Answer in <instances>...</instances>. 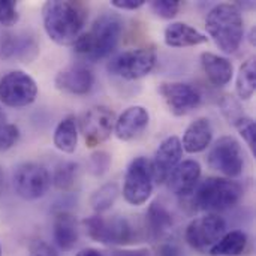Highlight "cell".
Instances as JSON below:
<instances>
[{"mask_svg":"<svg viewBox=\"0 0 256 256\" xmlns=\"http://www.w3.org/2000/svg\"><path fill=\"white\" fill-rule=\"evenodd\" d=\"M82 2L51 0L42 6V21L48 38L58 45H74L87 21Z\"/></svg>","mask_w":256,"mask_h":256,"instance_id":"obj_1","label":"cell"},{"mask_svg":"<svg viewBox=\"0 0 256 256\" xmlns=\"http://www.w3.org/2000/svg\"><path fill=\"white\" fill-rule=\"evenodd\" d=\"M123 33V20L117 14L99 15L90 30L81 33L74 42L75 52L88 62H99L108 57L117 46Z\"/></svg>","mask_w":256,"mask_h":256,"instance_id":"obj_2","label":"cell"},{"mask_svg":"<svg viewBox=\"0 0 256 256\" xmlns=\"http://www.w3.org/2000/svg\"><path fill=\"white\" fill-rule=\"evenodd\" d=\"M206 28L218 48L225 54L236 52L244 36V21L237 4H216L206 18Z\"/></svg>","mask_w":256,"mask_h":256,"instance_id":"obj_3","label":"cell"},{"mask_svg":"<svg viewBox=\"0 0 256 256\" xmlns=\"http://www.w3.org/2000/svg\"><path fill=\"white\" fill-rule=\"evenodd\" d=\"M192 195V202L198 210L216 213L236 207L243 196V188L231 178L208 177L198 183Z\"/></svg>","mask_w":256,"mask_h":256,"instance_id":"obj_4","label":"cell"},{"mask_svg":"<svg viewBox=\"0 0 256 256\" xmlns=\"http://www.w3.org/2000/svg\"><path fill=\"white\" fill-rule=\"evenodd\" d=\"M87 236L102 244L126 246L136 240V231L126 218L92 216L82 222Z\"/></svg>","mask_w":256,"mask_h":256,"instance_id":"obj_5","label":"cell"},{"mask_svg":"<svg viewBox=\"0 0 256 256\" xmlns=\"http://www.w3.org/2000/svg\"><path fill=\"white\" fill-rule=\"evenodd\" d=\"M156 64V51L153 48L128 50L108 62V72L123 80H140L148 75Z\"/></svg>","mask_w":256,"mask_h":256,"instance_id":"obj_6","label":"cell"},{"mask_svg":"<svg viewBox=\"0 0 256 256\" xmlns=\"http://www.w3.org/2000/svg\"><path fill=\"white\" fill-rule=\"evenodd\" d=\"M207 164L212 170L219 171L228 178L242 176L244 170V153L234 136L219 138L207 154Z\"/></svg>","mask_w":256,"mask_h":256,"instance_id":"obj_7","label":"cell"},{"mask_svg":"<svg viewBox=\"0 0 256 256\" xmlns=\"http://www.w3.org/2000/svg\"><path fill=\"white\" fill-rule=\"evenodd\" d=\"M38 98L36 81L22 70H10L0 78V102L9 108H24Z\"/></svg>","mask_w":256,"mask_h":256,"instance_id":"obj_8","label":"cell"},{"mask_svg":"<svg viewBox=\"0 0 256 256\" xmlns=\"http://www.w3.org/2000/svg\"><path fill=\"white\" fill-rule=\"evenodd\" d=\"M12 183L18 196L33 201L42 198L48 192L51 186V176L45 166L34 162H26L15 168Z\"/></svg>","mask_w":256,"mask_h":256,"instance_id":"obj_9","label":"cell"},{"mask_svg":"<svg viewBox=\"0 0 256 256\" xmlns=\"http://www.w3.org/2000/svg\"><path fill=\"white\" fill-rule=\"evenodd\" d=\"M152 194L153 178L150 160L146 158H136L128 166L123 183V196L130 206L140 207L150 200Z\"/></svg>","mask_w":256,"mask_h":256,"instance_id":"obj_10","label":"cell"},{"mask_svg":"<svg viewBox=\"0 0 256 256\" xmlns=\"http://www.w3.org/2000/svg\"><path fill=\"white\" fill-rule=\"evenodd\" d=\"M226 234V222L216 213L194 219L186 228V242L198 252H207Z\"/></svg>","mask_w":256,"mask_h":256,"instance_id":"obj_11","label":"cell"},{"mask_svg":"<svg viewBox=\"0 0 256 256\" xmlns=\"http://www.w3.org/2000/svg\"><path fill=\"white\" fill-rule=\"evenodd\" d=\"M116 124V114L108 106H93L87 110L80 118V130L87 147L93 148L105 142Z\"/></svg>","mask_w":256,"mask_h":256,"instance_id":"obj_12","label":"cell"},{"mask_svg":"<svg viewBox=\"0 0 256 256\" xmlns=\"http://www.w3.org/2000/svg\"><path fill=\"white\" fill-rule=\"evenodd\" d=\"M182 158H183V147H182L180 138L172 135L164 140L160 146L158 147L153 156V160L150 162L153 182L159 184L166 183L172 171L182 162Z\"/></svg>","mask_w":256,"mask_h":256,"instance_id":"obj_13","label":"cell"},{"mask_svg":"<svg viewBox=\"0 0 256 256\" xmlns=\"http://www.w3.org/2000/svg\"><path fill=\"white\" fill-rule=\"evenodd\" d=\"M159 93L171 114L177 117H183L192 112L201 104L200 92L184 82H162L159 86Z\"/></svg>","mask_w":256,"mask_h":256,"instance_id":"obj_14","label":"cell"},{"mask_svg":"<svg viewBox=\"0 0 256 256\" xmlns=\"http://www.w3.org/2000/svg\"><path fill=\"white\" fill-rule=\"evenodd\" d=\"M54 84L60 92L82 96V94L90 93V90L93 88L94 76H93V72L87 66L75 64V66H69L60 70L56 75Z\"/></svg>","mask_w":256,"mask_h":256,"instance_id":"obj_15","label":"cell"},{"mask_svg":"<svg viewBox=\"0 0 256 256\" xmlns=\"http://www.w3.org/2000/svg\"><path fill=\"white\" fill-rule=\"evenodd\" d=\"M201 178V165L196 160H183L170 176L168 189L177 196H189L196 189Z\"/></svg>","mask_w":256,"mask_h":256,"instance_id":"obj_16","label":"cell"},{"mask_svg":"<svg viewBox=\"0 0 256 256\" xmlns=\"http://www.w3.org/2000/svg\"><path fill=\"white\" fill-rule=\"evenodd\" d=\"M150 114L144 106L135 105L123 111V114L116 118L114 132L120 141H130L140 136L148 126Z\"/></svg>","mask_w":256,"mask_h":256,"instance_id":"obj_17","label":"cell"},{"mask_svg":"<svg viewBox=\"0 0 256 256\" xmlns=\"http://www.w3.org/2000/svg\"><path fill=\"white\" fill-rule=\"evenodd\" d=\"M39 52L36 40L22 33H4L0 40V56L3 58H16L22 62L33 60Z\"/></svg>","mask_w":256,"mask_h":256,"instance_id":"obj_18","label":"cell"},{"mask_svg":"<svg viewBox=\"0 0 256 256\" xmlns=\"http://www.w3.org/2000/svg\"><path fill=\"white\" fill-rule=\"evenodd\" d=\"M212 140H213V128L210 120L207 117H198L188 126L183 140L180 141L184 152L195 154L208 148Z\"/></svg>","mask_w":256,"mask_h":256,"instance_id":"obj_19","label":"cell"},{"mask_svg":"<svg viewBox=\"0 0 256 256\" xmlns=\"http://www.w3.org/2000/svg\"><path fill=\"white\" fill-rule=\"evenodd\" d=\"M164 40L171 48H186L206 44L207 36L186 22H171L164 32Z\"/></svg>","mask_w":256,"mask_h":256,"instance_id":"obj_20","label":"cell"},{"mask_svg":"<svg viewBox=\"0 0 256 256\" xmlns=\"http://www.w3.org/2000/svg\"><path fill=\"white\" fill-rule=\"evenodd\" d=\"M201 64L208 81L216 87H225L234 75V64L226 58L214 52H202Z\"/></svg>","mask_w":256,"mask_h":256,"instance_id":"obj_21","label":"cell"},{"mask_svg":"<svg viewBox=\"0 0 256 256\" xmlns=\"http://www.w3.org/2000/svg\"><path fill=\"white\" fill-rule=\"evenodd\" d=\"M54 240L62 250H72L78 243L76 219L66 212H60L54 219Z\"/></svg>","mask_w":256,"mask_h":256,"instance_id":"obj_22","label":"cell"},{"mask_svg":"<svg viewBox=\"0 0 256 256\" xmlns=\"http://www.w3.org/2000/svg\"><path fill=\"white\" fill-rule=\"evenodd\" d=\"M54 146L57 150L66 154H72L78 146V126L74 116L64 117L56 128L52 136Z\"/></svg>","mask_w":256,"mask_h":256,"instance_id":"obj_23","label":"cell"},{"mask_svg":"<svg viewBox=\"0 0 256 256\" xmlns=\"http://www.w3.org/2000/svg\"><path fill=\"white\" fill-rule=\"evenodd\" d=\"M146 224H147V230L150 232L152 237H162L164 234H166L171 226H172V216L171 213L158 201H154L147 212L146 216Z\"/></svg>","mask_w":256,"mask_h":256,"instance_id":"obj_24","label":"cell"},{"mask_svg":"<svg viewBox=\"0 0 256 256\" xmlns=\"http://www.w3.org/2000/svg\"><path fill=\"white\" fill-rule=\"evenodd\" d=\"M248 246V236L243 231L226 232L210 250L212 256H240Z\"/></svg>","mask_w":256,"mask_h":256,"instance_id":"obj_25","label":"cell"},{"mask_svg":"<svg viewBox=\"0 0 256 256\" xmlns=\"http://www.w3.org/2000/svg\"><path fill=\"white\" fill-rule=\"evenodd\" d=\"M256 88V62L255 58L246 60L238 70L236 90L242 100H249L255 94Z\"/></svg>","mask_w":256,"mask_h":256,"instance_id":"obj_26","label":"cell"},{"mask_svg":"<svg viewBox=\"0 0 256 256\" xmlns=\"http://www.w3.org/2000/svg\"><path fill=\"white\" fill-rule=\"evenodd\" d=\"M120 190H118V184L117 183H106L102 188H99L90 198V204L92 208L98 213H104L106 210H110L117 196H118Z\"/></svg>","mask_w":256,"mask_h":256,"instance_id":"obj_27","label":"cell"},{"mask_svg":"<svg viewBox=\"0 0 256 256\" xmlns=\"http://www.w3.org/2000/svg\"><path fill=\"white\" fill-rule=\"evenodd\" d=\"M76 174H78V165L74 162H63L60 164L52 176L54 186L62 192H69L75 183H76Z\"/></svg>","mask_w":256,"mask_h":256,"instance_id":"obj_28","label":"cell"},{"mask_svg":"<svg viewBox=\"0 0 256 256\" xmlns=\"http://www.w3.org/2000/svg\"><path fill=\"white\" fill-rule=\"evenodd\" d=\"M220 110H222V114L225 116V118L231 123V124H236L242 117H244L246 114L243 112V108L240 105V102L232 96V94H224L220 102Z\"/></svg>","mask_w":256,"mask_h":256,"instance_id":"obj_29","label":"cell"},{"mask_svg":"<svg viewBox=\"0 0 256 256\" xmlns=\"http://www.w3.org/2000/svg\"><path fill=\"white\" fill-rule=\"evenodd\" d=\"M238 130V134L243 136V140L246 141L248 147L250 148V152L256 156V124L255 120L250 118L249 116L242 117L236 124H234Z\"/></svg>","mask_w":256,"mask_h":256,"instance_id":"obj_30","label":"cell"},{"mask_svg":"<svg viewBox=\"0 0 256 256\" xmlns=\"http://www.w3.org/2000/svg\"><path fill=\"white\" fill-rule=\"evenodd\" d=\"M150 6H152V10L158 16L165 18V20L174 18L180 10V2L178 0H153L150 3Z\"/></svg>","mask_w":256,"mask_h":256,"instance_id":"obj_31","label":"cell"},{"mask_svg":"<svg viewBox=\"0 0 256 256\" xmlns=\"http://www.w3.org/2000/svg\"><path fill=\"white\" fill-rule=\"evenodd\" d=\"M20 15L16 9V2L0 0V24L4 27H12L18 22Z\"/></svg>","mask_w":256,"mask_h":256,"instance_id":"obj_32","label":"cell"},{"mask_svg":"<svg viewBox=\"0 0 256 256\" xmlns=\"http://www.w3.org/2000/svg\"><path fill=\"white\" fill-rule=\"evenodd\" d=\"M20 140V129L18 126L8 123L2 130H0V152H8Z\"/></svg>","mask_w":256,"mask_h":256,"instance_id":"obj_33","label":"cell"},{"mask_svg":"<svg viewBox=\"0 0 256 256\" xmlns=\"http://www.w3.org/2000/svg\"><path fill=\"white\" fill-rule=\"evenodd\" d=\"M111 165V156L106 152H96L90 158V171L94 176H104Z\"/></svg>","mask_w":256,"mask_h":256,"instance_id":"obj_34","label":"cell"},{"mask_svg":"<svg viewBox=\"0 0 256 256\" xmlns=\"http://www.w3.org/2000/svg\"><path fill=\"white\" fill-rule=\"evenodd\" d=\"M30 256H58L57 252L54 250V248H51L48 243L45 242H34L30 246Z\"/></svg>","mask_w":256,"mask_h":256,"instance_id":"obj_35","label":"cell"},{"mask_svg":"<svg viewBox=\"0 0 256 256\" xmlns=\"http://www.w3.org/2000/svg\"><path fill=\"white\" fill-rule=\"evenodd\" d=\"M111 4L122 10H135L146 4V0H111Z\"/></svg>","mask_w":256,"mask_h":256,"instance_id":"obj_36","label":"cell"},{"mask_svg":"<svg viewBox=\"0 0 256 256\" xmlns=\"http://www.w3.org/2000/svg\"><path fill=\"white\" fill-rule=\"evenodd\" d=\"M158 256H182L180 248L174 243H164L158 249Z\"/></svg>","mask_w":256,"mask_h":256,"instance_id":"obj_37","label":"cell"},{"mask_svg":"<svg viewBox=\"0 0 256 256\" xmlns=\"http://www.w3.org/2000/svg\"><path fill=\"white\" fill-rule=\"evenodd\" d=\"M147 250H118L112 256H147Z\"/></svg>","mask_w":256,"mask_h":256,"instance_id":"obj_38","label":"cell"},{"mask_svg":"<svg viewBox=\"0 0 256 256\" xmlns=\"http://www.w3.org/2000/svg\"><path fill=\"white\" fill-rule=\"evenodd\" d=\"M75 256H104L102 252H99L98 249H93V248H88V249H82L80 250Z\"/></svg>","mask_w":256,"mask_h":256,"instance_id":"obj_39","label":"cell"},{"mask_svg":"<svg viewBox=\"0 0 256 256\" xmlns=\"http://www.w3.org/2000/svg\"><path fill=\"white\" fill-rule=\"evenodd\" d=\"M6 124H8V122H6V114L3 112V110H2V106H0V130H2Z\"/></svg>","mask_w":256,"mask_h":256,"instance_id":"obj_40","label":"cell"},{"mask_svg":"<svg viewBox=\"0 0 256 256\" xmlns=\"http://www.w3.org/2000/svg\"><path fill=\"white\" fill-rule=\"evenodd\" d=\"M0 256H3V254H2V244H0Z\"/></svg>","mask_w":256,"mask_h":256,"instance_id":"obj_41","label":"cell"},{"mask_svg":"<svg viewBox=\"0 0 256 256\" xmlns=\"http://www.w3.org/2000/svg\"><path fill=\"white\" fill-rule=\"evenodd\" d=\"M0 182H2V172H0Z\"/></svg>","mask_w":256,"mask_h":256,"instance_id":"obj_42","label":"cell"}]
</instances>
